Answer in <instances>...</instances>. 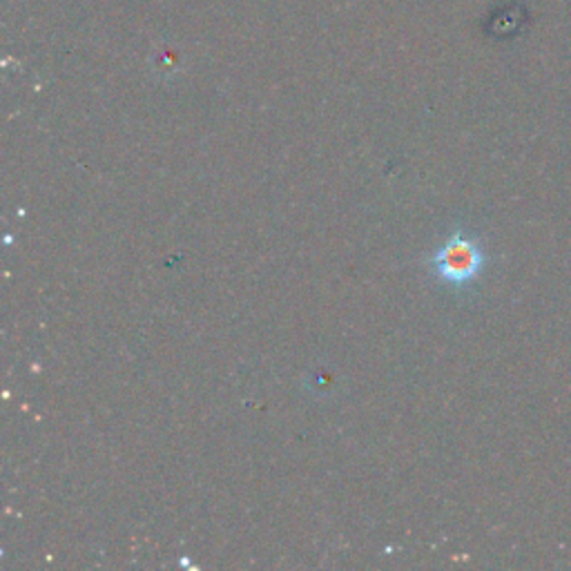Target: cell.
I'll return each mask as SVG.
<instances>
[{
    "label": "cell",
    "mask_w": 571,
    "mask_h": 571,
    "mask_svg": "<svg viewBox=\"0 0 571 571\" xmlns=\"http://www.w3.org/2000/svg\"><path fill=\"white\" fill-rule=\"evenodd\" d=\"M437 275L449 284H466L478 277L482 270L484 257L480 246L473 239L455 235L444 248L437 250L435 259Z\"/></svg>",
    "instance_id": "6da1fadb"
}]
</instances>
